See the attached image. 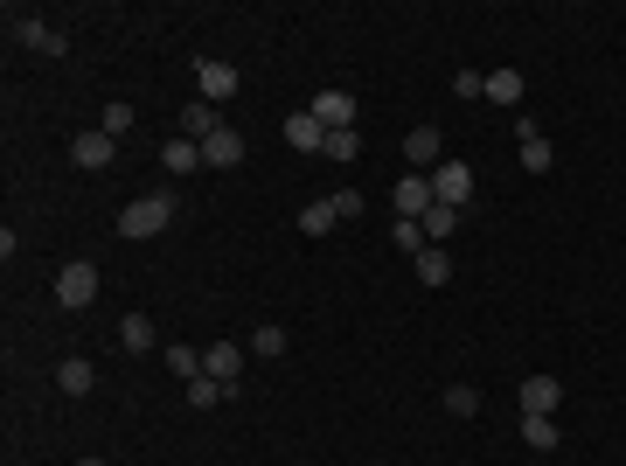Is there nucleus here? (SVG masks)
Returning <instances> with one entry per match:
<instances>
[{"mask_svg":"<svg viewBox=\"0 0 626 466\" xmlns=\"http://www.w3.org/2000/svg\"><path fill=\"white\" fill-rule=\"evenodd\" d=\"M174 209H181V195H174V188L133 195V202L119 209V237H126V244H140V237H160V230L174 223Z\"/></svg>","mask_w":626,"mask_h":466,"instance_id":"nucleus-1","label":"nucleus"},{"mask_svg":"<svg viewBox=\"0 0 626 466\" xmlns=\"http://www.w3.org/2000/svg\"><path fill=\"white\" fill-rule=\"evenodd\" d=\"M56 300L70 313H84L91 300H98V265H84V258H70L63 272H56Z\"/></svg>","mask_w":626,"mask_h":466,"instance_id":"nucleus-2","label":"nucleus"},{"mask_svg":"<svg viewBox=\"0 0 626 466\" xmlns=\"http://www.w3.org/2000/svg\"><path fill=\"white\" fill-rule=\"evenodd\" d=\"M432 195H439L446 209H467L473 202V167L467 160H439V167H432Z\"/></svg>","mask_w":626,"mask_h":466,"instance_id":"nucleus-3","label":"nucleus"},{"mask_svg":"<svg viewBox=\"0 0 626 466\" xmlns=\"http://www.w3.org/2000/svg\"><path fill=\"white\" fill-rule=\"evenodd\" d=\"M195 91H202L209 105H223V98H237V70H230L223 56H195Z\"/></svg>","mask_w":626,"mask_h":466,"instance_id":"nucleus-4","label":"nucleus"},{"mask_svg":"<svg viewBox=\"0 0 626 466\" xmlns=\"http://www.w3.org/2000/svg\"><path fill=\"white\" fill-rule=\"evenodd\" d=\"M390 202H397V216H404V223H425V209L439 202V195H432V174H404V181L390 188Z\"/></svg>","mask_w":626,"mask_h":466,"instance_id":"nucleus-5","label":"nucleus"},{"mask_svg":"<svg viewBox=\"0 0 626 466\" xmlns=\"http://www.w3.org/2000/svg\"><path fill=\"white\" fill-rule=\"evenodd\" d=\"M404 160H411V174H418V167H439V160H446L439 126H411V133H404Z\"/></svg>","mask_w":626,"mask_h":466,"instance_id":"nucleus-6","label":"nucleus"},{"mask_svg":"<svg viewBox=\"0 0 626 466\" xmlns=\"http://www.w3.org/2000/svg\"><path fill=\"white\" fill-rule=\"evenodd\" d=\"M237 369H244L237 341H209V348H202V376H216L223 390H237Z\"/></svg>","mask_w":626,"mask_h":466,"instance_id":"nucleus-7","label":"nucleus"},{"mask_svg":"<svg viewBox=\"0 0 626 466\" xmlns=\"http://www.w3.org/2000/svg\"><path fill=\"white\" fill-rule=\"evenodd\" d=\"M557 404H564V383L557 376H529L522 383V418H550Z\"/></svg>","mask_w":626,"mask_h":466,"instance_id":"nucleus-8","label":"nucleus"},{"mask_svg":"<svg viewBox=\"0 0 626 466\" xmlns=\"http://www.w3.org/2000/svg\"><path fill=\"white\" fill-rule=\"evenodd\" d=\"M307 112L327 126V133H348V126H355V98H348V91H320Z\"/></svg>","mask_w":626,"mask_h":466,"instance_id":"nucleus-9","label":"nucleus"},{"mask_svg":"<svg viewBox=\"0 0 626 466\" xmlns=\"http://www.w3.org/2000/svg\"><path fill=\"white\" fill-rule=\"evenodd\" d=\"M515 140H522V167H529V174H550V140H543V126H536V119H515Z\"/></svg>","mask_w":626,"mask_h":466,"instance_id":"nucleus-10","label":"nucleus"},{"mask_svg":"<svg viewBox=\"0 0 626 466\" xmlns=\"http://www.w3.org/2000/svg\"><path fill=\"white\" fill-rule=\"evenodd\" d=\"M112 147H119L112 133H70V160H77V167H91V174H98V167H112Z\"/></svg>","mask_w":626,"mask_h":466,"instance_id":"nucleus-11","label":"nucleus"},{"mask_svg":"<svg viewBox=\"0 0 626 466\" xmlns=\"http://www.w3.org/2000/svg\"><path fill=\"white\" fill-rule=\"evenodd\" d=\"M7 35H14V42H28V49H35V56H42V49H49V35H56V28H49V21H42V14H35V7H14V14H7Z\"/></svg>","mask_w":626,"mask_h":466,"instance_id":"nucleus-12","label":"nucleus"},{"mask_svg":"<svg viewBox=\"0 0 626 466\" xmlns=\"http://www.w3.org/2000/svg\"><path fill=\"white\" fill-rule=\"evenodd\" d=\"M244 160V140L230 133V126H216L209 140H202V167H237Z\"/></svg>","mask_w":626,"mask_h":466,"instance_id":"nucleus-13","label":"nucleus"},{"mask_svg":"<svg viewBox=\"0 0 626 466\" xmlns=\"http://www.w3.org/2000/svg\"><path fill=\"white\" fill-rule=\"evenodd\" d=\"M286 140H293L300 154H320V147H327V126H320L313 112H293V119H286Z\"/></svg>","mask_w":626,"mask_h":466,"instance_id":"nucleus-14","label":"nucleus"},{"mask_svg":"<svg viewBox=\"0 0 626 466\" xmlns=\"http://www.w3.org/2000/svg\"><path fill=\"white\" fill-rule=\"evenodd\" d=\"M411 265H418V279H425V286H446V279H453V251H446V244H425Z\"/></svg>","mask_w":626,"mask_h":466,"instance_id":"nucleus-15","label":"nucleus"},{"mask_svg":"<svg viewBox=\"0 0 626 466\" xmlns=\"http://www.w3.org/2000/svg\"><path fill=\"white\" fill-rule=\"evenodd\" d=\"M119 348H126V355H154V320H147V313H126V320H119Z\"/></svg>","mask_w":626,"mask_h":466,"instance_id":"nucleus-16","label":"nucleus"},{"mask_svg":"<svg viewBox=\"0 0 626 466\" xmlns=\"http://www.w3.org/2000/svg\"><path fill=\"white\" fill-rule=\"evenodd\" d=\"M91 383H98V369H91L84 355H70V362L56 369V390H63V397H91Z\"/></svg>","mask_w":626,"mask_h":466,"instance_id":"nucleus-17","label":"nucleus"},{"mask_svg":"<svg viewBox=\"0 0 626 466\" xmlns=\"http://www.w3.org/2000/svg\"><path fill=\"white\" fill-rule=\"evenodd\" d=\"M209 133H216V105H209V98H195V105L181 112V140H195V147H202Z\"/></svg>","mask_w":626,"mask_h":466,"instance_id":"nucleus-18","label":"nucleus"},{"mask_svg":"<svg viewBox=\"0 0 626 466\" xmlns=\"http://www.w3.org/2000/svg\"><path fill=\"white\" fill-rule=\"evenodd\" d=\"M160 160H167V174H181V181H188V174L202 167V147H195V140H167V147H160Z\"/></svg>","mask_w":626,"mask_h":466,"instance_id":"nucleus-19","label":"nucleus"},{"mask_svg":"<svg viewBox=\"0 0 626 466\" xmlns=\"http://www.w3.org/2000/svg\"><path fill=\"white\" fill-rule=\"evenodd\" d=\"M487 105H522V77L515 70H487Z\"/></svg>","mask_w":626,"mask_h":466,"instance_id":"nucleus-20","label":"nucleus"},{"mask_svg":"<svg viewBox=\"0 0 626 466\" xmlns=\"http://www.w3.org/2000/svg\"><path fill=\"white\" fill-rule=\"evenodd\" d=\"M453 223H460V209H446V202H432L418 230H425V244H446V237H453Z\"/></svg>","mask_w":626,"mask_h":466,"instance_id":"nucleus-21","label":"nucleus"},{"mask_svg":"<svg viewBox=\"0 0 626 466\" xmlns=\"http://www.w3.org/2000/svg\"><path fill=\"white\" fill-rule=\"evenodd\" d=\"M167 369H174L181 383H195V376H202V348H181V341H174V348H167Z\"/></svg>","mask_w":626,"mask_h":466,"instance_id":"nucleus-22","label":"nucleus"},{"mask_svg":"<svg viewBox=\"0 0 626 466\" xmlns=\"http://www.w3.org/2000/svg\"><path fill=\"white\" fill-rule=\"evenodd\" d=\"M223 397H230V390H223L216 376H195V383H188V404H195V411H216Z\"/></svg>","mask_w":626,"mask_h":466,"instance_id":"nucleus-23","label":"nucleus"},{"mask_svg":"<svg viewBox=\"0 0 626 466\" xmlns=\"http://www.w3.org/2000/svg\"><path fill=\"white\" fill-rule=\"evenodd\" d=\"M522 439L536 453H557V418H522Z\"/></svg>","mask_w":626,"mask_h":466,"instance_id":"nucleus-24","label":"nucleus"},{"mask_svg":"<svg viewBox=\"0 0 626 466\" xmlns=\"http://www.w3.org/2000/svg\"><path fill=\"white\" fill-rule=\"evenodd\" d=\"M334 223H341V216H334L327 202H313V209H300V237H327Z\"/></svg>","mask_w":626,"mask_h":466,"instance_id":"nucleus-25","label":"nucleus"},{"mask_svg":"<svg viewBox=\"0 0 626 466\" xmlns=\"http://www.w3.org/2000/svg\"><path fill=\"white\" fill-rule=\"evenodd\" d=\"M446 411H453V418H473V411H480V390H473V383H446Z\"/></svg>","mask_w":626,"mask_h":466,"instance_id":"nucleus-26","label":"nucleus"},{"mask_svg":"<svg viewBox=\"0 0 626 466\" xmlns=\"http://www.w3.org/2000/svg\"><path fill=\"white\" fill-rule=\"evenodd\" d=\"M320 154H327V160H355V154H362V133H355V126H348V133H327Z\"/></svg>","mask_w":626,"mask_h":466,"instance_id":"nucleus-27","label":"nucleus"},{"mask_svg":"<svg viewBox=\"0 0 626 466\" xmlns=\"http://www.w3.org/2000/svg\"><path fill=\"white\" fill-rule=\"evenodd\" d=\"M98 133H112V140H119V133H133V105H126V98H119V105H105Z\"/></svg>","mask_w":626,"mask_h":466,"instance_id":"nucleus-28","label":"nucleus"},{"mask_svg":"<svg viewBox=\"0 0 626 466\" xmlns=\"http://www.w3.org/2000/svg\"><path fill=\"white\" fill-rule=\"evenodd\" d=\"M327 209H334L341 223H355V216H362V195H355V188H334V195H327Z\"/></svg>","mask_w":626,"mask_h":466,"instance_id":"nucleus-29","label":"nucleus"},{"mask_svg":"<svg viewBox=\"0 0 626 466\" xmlns=\"http://www.w3.org/2000/svg\"><path fill=\"white\" fill-rule=\"evenodd\" d=\"M251 355H286V327H258L251 334Z\"/></svg>","mask_w":626,"mask_h":466,"instance_id":"nucleus-30","label":"nucleus"},{"mask_svg":"<svg viewBox=\"0 0 626 466\" xmlns=\"http://www.w3.org/2000/svg\"><path fill=\"white\" fill-rule=\"evenodd\" d=\"M453 91H460V98H487V70H460Z\"/></svg>","mask_w":626,"mask_h":466,"instance_id":"nucleus-31","label":"nucleus"},{"mask_svg":"<svg viewBox=\"0 0 626 466\" xmlns=\"http://www.w3.org/2000/svg\"><path fill=\"white\" fill-rule=\"evenodd\" d=\"M390 244H404V251H411V258H418V251H425V230H418V223H404V216H397V237H390Z\"/></svg>","mask_w":626,"mask_h":466,"instance_id":"nucleus-32","label":"nucleus"},{"mask_svg":"<svg viewBox=\"0 0 626 466\" xmlns=\"http://www.w3.org/2000/svg\"><path fill=\"white\" fill-rule=\"evenodd\" d=\"M77 466H105V460H77Z\"/></svg>","mask_w":626,"mask_h":466,"instance_id":"nucleus-33","label":"nucleus"}]
</instances>
